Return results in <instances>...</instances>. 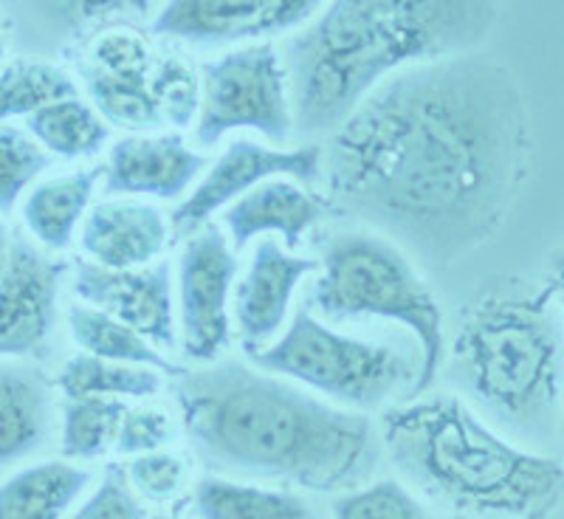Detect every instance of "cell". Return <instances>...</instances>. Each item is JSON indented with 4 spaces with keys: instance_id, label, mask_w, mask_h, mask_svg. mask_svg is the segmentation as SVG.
<instances>
[{
    "instance_id": "15",
    "label": "cell",
    "mask_w": 564,
    "mask_h": 519,
    "mask_svg": "<svg viewBox=\"0 0 564 519\" xmlns=\"http://www.w3.org/2000/svg\"><path fill=\"white\" fill-rule=\"evenodd\" d=\"M206 167V155L186 148L181 136H130L110 148L105 167L108 195H155L173 201L186 193Z\"/></svg>"
},
{
    "instance_id": "14",
    "label": "cell",
    "mask_w": 564,
    "mask_h": 519,
    "mask_svg": "<svg viewBox=\"0 0 564 519\" xmlns=\"http://www.w3.org/2000/svg\"><path fill=\"white\" fill-rule=\"evenodd\" d=\"M316 269L319 260L289 255L276 238H263L257 244L249 269L235 289L240 345L249 356H257L271 345L276 331L285 325L291 296Z\"/></svg>"
},
{
    "instance_id": "29",
    "label": "cell",
    "mask_w": 564,
    "mask_h": 519,
    "mask_svg": "<svg viewBox=\"0 0 564 519\" xmlns=\"http://www.w3.org/2000/svg\"><path fill=\"white\" fill-rule=\"evenodd\" d=\"M334 519H430V513L404 483L379 480L339 494Z\"/></svg>"
},
{
    "instance_id": "12",
    "label": "cell",
    "mask_w": 564,
    "mask_h": 519,
    "mask_svg": "<svg viewBox=\"0 0 564 519\" xmlns=\"http://www.w3.org/2000/svg\"><path fill=\"white\" fill-rule=\"evenodd\" d=\"M316 9L319 3H311V0H251V3L175 0L155 14L153 34L198 45V48H212V45L291 32L308 23Z\"/></svg>"
},
{
    "instance_id": "32",
    "label": "cell",
    "mask_w": 564,
    "mask_h": 519,
    "mask_svg": "<svg viewBox=\"0 0 564 519\" xmlns=\"http://www.w3.org/2000/svg\"><path fill=\"white\" fill-rule=\"evenodd\" d=\"M65 519H148V511L141 506L135 488L130 486L128 472L119 463H110L97 491Z\"/></svg>"
},
{
    "instance_id": "24",
    "label": "cell",
    "mask_w": 564,
    "mask_h": 519,
    "mask_svg": "<svg viewBox=\"0 0 564 519\" xmlns=\"http://www.w3.org/2000/svg\"><path fill=\"white\" fill-rule=\"evenodd\" d=\"M65 398H150L161 390V372L79 353L57 372Z\"/></svg>"
},
{
    "instance_id": "36",
    "label": "cell",
    "mask_w": 564,
    "mask_h": 519,
    "mask_svg": "<svg viewBox=\"0 0 564 519\" xmlns=\"http://www.w3.org/2000/svg\"><path fill=\"white\" fill-rule=\"evenodd\" d=\"M9 251H12V235H9L3 218H0V274H3V269H7Z\"/></svg>"
},
{
    "instance_id": "2",
    "label": "cell",
    "mask_w": 564,
    "mask_h": 519,
    "mask_svg": "<svg viewBox=\"0 0 564 519\" xmlns=\"http://www.w3.org/2000/svg\"><path fill=\"white\" fill-rule=\"evenodd\" d=\"M189 446L209 472L280 480L311 491L356 486L379 457L376 426L243 361L175 376Z\"/></svg>"
},
{
    "instance_id": "19",
    "label": "cell",
    "mask_w": 564,
    "mask_h": 519,
    "mask_svg": "<svg viewBox=\"0 0 564 519\" xmlns=\"http://www.w3.org/2000/svg\"><path fill=\"white\" fill-rule=\"evenodd\" d=\"M90 486V472L70 461H43L0 483V519H65Z\"/></svg>"
},
{
    "instance_id": "11",
    "label": "cell",
    "mask_w": 564,
    "mask_h": 519,
    "mask_svg": "<svg viewBox=\"0 0 564 519\" xmlns=\"http://www.w3.org/2000/svg\"><path fill=\"white\" fill-rule=\"evenodd\" d=\"M65 266L37 246L12 238L0 274V361L26 359L43 350L57 327V296Z\"/></svg>"
},
{
    "instance_id": "6",
    "label": "cell",
    "mask_w": 564,
    "mask_h": 519,
    "mask_svg": "<svg viewBox=\"0 0 564 519\" xmlns=\"http://www.w3.org/2000/svg\"><path fill=\"white\" fill-rule=\"evenodd\" d=\"M319 269L308 309L330 322L381 316L404 325L421 347V370L410 396L430 390L446 350L443 311L406 251L376 231H339L322 246Z\"/></svg>"
},
{
    "instance_id": "34",
    "label": "cell",
    "mask_w": 564,
    "mask_h": 519,
    "mask_svg": "<svg viewBox=\"0 0 564 519\" xmlns=\"http://www.w3.org/2000/svg\"><path fill=\"white\" fill-rule=\"evenodd\" d=\"M173 418L167 412L155 407H139V410L124 412L113 450L128 457L150 455V452H161V446L173 441Z\"/></svg>"
},
{
    "instance_id": "9",
    "label": "cell",
    "mask_w": 564,
    "mask_h": 519,
    "mask_svg": "<svg viewBox=\"0 0 564 519\" xmlns=\"http://www.w3.org/2000/svg\"><path fill=\"white\" fill-rule=\"evenodd\" d=\"M238 277V257L218 226H204L184 246L178 260L181 334L193 361L215 365L229 345V294Z\"/></svg>"
},
{
    "instance_id": "8",
    "label": "cell",
    "mask_w": 564,
    "mask_h": 519,
    "mask_svg": "<svg viewBox=\"0 0 564 519\" xmlns=\"http://www.w3.org/2000/svg\"><path fill=\"white\" fill-rule=\"evenodd\" d=\"M249 128L269 141L294 136L289 77L271 43L246 45L212 60L200 71V113L195 141L218 144L229 130Z\"/></svg>"
},
{
    "instance_id": "37",
    "label": "cell",
    "mask_w": 564,
    "mask_h": 519,
    "mask_svg": "<svg viewBox=\"0 0 564 519\" xmlns=\"http://www.w3.org/2000/svg\"><path fill=\"white\" fill-rule=\"evenodd\" d=\"M7 57V37H3V26H0V63Z\"/></svg>"
},
{
    "instance_id": "18",
    "label": "cell",
    "mask_w": 564,
    "mask_h": 519,
    "mask_svg": "<svg viewBox=\"0 0 564 519\" xmlns=\"http://www.w3.org/2000/svg\"><path fill=\"white\" fill-rule=\"evenodd\" d=\"M52 426V385L32 367L0 361V472L43 450Z\"/></svg>"
},
{
    "instance_id": "5",
    "label": "cell",
    "mask_w": 564,
    "mask_h": 519,
    "mask_svg": "<svg viewBox=\"0 0 564 519\" xmlns=\"http://www.w3.org/2000/svg\"><path fill=\"white\" fill-rule=\"evenodd\" d=\"M553 289H497L471 302L452 345L449 379L502 432L545 441L562 418L564 320Z\"/></svg>"
},
{
    "instance_id": "10",
    "label": "cell",
    "mask_w": 564,
    "mask_h": 519,
    "mask_svg": "<svg viewBox=\"0 0 564 519\" xmlns=\"http://www.w3.org/2000/svg\"><path fill=\"white\" fill-rule=\"evenodd\" d=\"M274 175H291L302 184H316L322 175V144L311 141L296 150H274L251 139H231L198 190L173 212L175 235H193L215 212L235 204Z\"/></svg>"
},
{
    "instance_id": "26",
    "label": "cell",
    "mask_w": 564,
    "mask_h": 519,
    "mask_svg": "<svg viewBox=\"0 0 564 519\" xmlns=\"http://www.w3.org/2000/svg\"><path fill=\"white\" fill-rule=\"evenodd\" d=\"M150 77H113L102 71L85 68L83 79L90 94V102L105 122L130 130H153L164 125L159 102L150 88Z\"/></svg>"
},
{
    "instance_id": "16",
    "label": "cell",
    "mask_w": 564,
    "mask_h": 519,
    "mask_svg": "<svg viewBox=\"0 0 564 519\" xmlns=\"http://www.w3.org/2000/svg\"><path fill=\"white\" fill-rule=\"evenodd\" d=\"M164 212L141 201H102L83 224L85 255L105 269H144L167 249Z\"/></svg>"
},
{
    "instance_id": "21",
    "label": "cell",
    "mask_w": 564,
    "mask_h": 519,
    "mask_svg": "<svg viewBox=\"0 0 564 519\" xmlns=\"http://www.w3.org/2000/svg\"><path fill=\"white\" fill-rule=\"evenodd\" d=\"M193 513L198 519H314L300 494L209 475L193 488Z\"/></svg>"
},
{
    "instance_id": "38",
    "label": "cell",
    "mask_w": 564,
    "mask_h": 519,
    "mask_svg": "<svg viewBox=\"0 0 564 519\" xmlns=\"http://www.w3.org/2000/svg\"><path fill=\"white\" fill-rule=\"evenodd\" d=\"M155 519H178V517H155Z\"/></svg>"
},
{
    "instance_id": "1",
    "label": "cell",
    "mask_w": 564,
    "mask_h": 519,
    "mask_svg": "<svg viewBox=\"0 0 564 519\" xmlns=\"http://www.w3.org/2000/svg\"><path fill=\"white\" fill-rule=\"evenodd\" d=\"M528 110L506 65L460 54L406 68L327 136V204L430 269L506 220L528 173Z\"/></svg>"
},
{
    "instance_id": "25",
    "label": "cell",
    "mask_w": 564,
    "mask_h": 519,
    "mask_svg": "<svg viewBox=\"0 0 564 519\" xmlns=\"http://www.w3.org/2000/svg\"><path fill=\"white\" fill-rule=\"evenodd\" d=\"M63 99H79V88L68 71L40 60H18L0 71V122L32 116Z\"/></svg>"
},
{
    "instance_id": "35",
    "label": "cell",
    "mask_w": 564,
    "mask_h": 519,
    "mask_svg": "<svg viewBox=\"0 0 564 519\" xmlns=\"http://www.w3.org/2000/svg\"><path fill=\"white\" fill-rule=\"evenodd\" d=\"M551 289L556 294L558 305L564 309V251L553 260V271H551ZM562 432H564V418H562Z\"/></svg>"
},
{
    "instance_id": "13",
    "label": "cell",
    "mask_w": 564,
    "mask_h": 519,
    "mask_svg": "<svg viewBox=\"0 0 564 519\" xmlns=\"http://www.w3.org/2000/svg\"><path fill=\"white\" fill-rule=\"evenodd\" d=\"M74 291L90 309L116 316L153 347L175 345L173 320V269L170 263L144 269H105L97 263H77Z\"/></svg>"
},
{
    "instance_id": "27",
    "label": "cell",
    "mask_w": 564,
    "mask_h": 519,
    "mask_svg": "<svg viewBox=\"0 0 564 519\" xmlns=\"http://www.w3.org/2000/svg\"><path fill=\"white\" fill-rule=\"evenodd\" d=\"M128 407L116 398H65L63 455L68 461H97L116 446Z\"/></svg>"
},
{
    "instance_id": "20",
    "label": "cell",
    "mask_w": 564,
    "mask_h": 519,
    "mask_svg": "<svg viewBox=\"0 0 564 519\" xmlns=\"http://www.w3.org/2000/svg\"><path fill=\"white\" fill-rule=\"evenodd\" d=\"M102 173L105 170L88 167L34 186L23 204V224L40 246L52 251L68 249Z\"/></svg>"
},
{
    "instance_id": "31",
    "label": "cell",
    "mask_w": 564,
    "mask_h": 519,
    "mask_svg": "<svg viewBox=\"0 0 564 519\" xmlns=\"http://www.w3.org/2000/svg\"><path fill=\"white\" fill-rule=\"evenodd\" d=\"M83 65L102 71V74H113V77H148V74H153L155 60L148 40L139 32L113 29V32H105L102 37L94 40Z\"/></svg>"
},
{
    "instance_id": "17",
    "label": "cell",
    "mask_w": 564,
    "mask_h": 519,
    "mask_svg": "<svg viewBox=\"0 0 564 519\" xmlns=\"http://www.w3.org/2000/svg\"><path fill=\"white\" fill-rule=\"evenodd\" d=\"M325 204L291 181H263L251 193L226 206L224 226L238 255L257 235H280L282 244L296 249L302 235L322 218Z\"/></svg>"
},
{
    "instance_id": "4",
    "label": "cell",
    "mask_w": 564,
    "mask_h": 519,
    "mask_svg": "<svg viewBox=\"0 0 564 519\" xmlns=\"http://www.w3.org/2000/svg\"><path fill=\"white\" fill-rule=\"evenodd\" d=\"M395 472L417 494L480 519H547L564 497L556 457L513 446L455 396L392 407L381 418Z\"/></svg>"
},
{
    "instance_id": "22",
    "label": "cell",
    "mask_w": 564,
    "mask_h": 519,
    "mask_svg": "<svg viewBox=\"0 0 564 519\" xmlns=\"http://www.w3.org/2000/svg\"><path fill=\"white\" fill-rule=\"evenodd\" d=\"M70 336L83 347V353L97 356V359L122 361V365L150 367V370L167 372V376H181L184 367L173 365L164 353L155 350L133 327L119 322L116 316L105 314L90 305H70L68 311Z\"/></svg>"
},
{
    "instance_id": "28",
    "label": "cell",
    "mask_w": 564,
    "mask_h": 519,
    "mask_svg": "<svg viewBox=\"0 0 564 519\" xmlns=\"http://www.w3.org/2000/svg\"><path fill=\"white\" fill-rule=\"evenodd\" d=\"M52 164L54 155L45 153L29 130L0 125V212H12L29 184H34Z\"/></svg>"
},
{
    "instance_id": "7",
    "label": "cell",
    "mask_w": 564,
    "mask_h": 519,
    "mask_svg": "<svg viewBox=\"0 0 564 519\" xmlns=\"http://www.w3.org/2000/svg\"><path fill=\"white\" fill-rule=\"evenodd\" d=\"M251 359L260 370L289 376L356 410H379L415 376L401 350L350 339L314 316L308 305L296 311L280 339Z\"/></svg>"
},
{
    "instance_id": "30",
    "label": "cell",
    "mask_w": 564,
    "mask_h": 519,
    "mask_svg": "<svg viewBox=\"0 0 564 519\" xmlns=\"http://www.w3.org/2000/svg\"><path fill=\"white\" fill-rule=\"evenodd\" d=\"M150 88L159 102L164 122L186 128L200 113V79L184 57H164L155 63Z\"/></svg>"
},
{
    "instance_id": "23",
    "label": "cell",
    "mask_w": 564,
    "mask_h": 519,
    "mask_svg": "<svg viewBox=\"0 0 564 519\" xmlns=\"http://www.w3.org/2000/svg\"><path fill=\"white\" fill-rule=\"evenodd\" d=\"M26 130L45 153L59 159H94L108 144V122L83 99H63L26 119Z\"/></svg>"
},
{
    "instance_id": "33",
    "label": "cell",
    "mask_w": 564,
    "mask_h": 519,
    "mask_svg": "<svg viewBox=\"0 0 564 519\" xmlns=\"http://www.w3.org/2000/svg\"><path fill=\"white\" fill-rule=\"evenodd\" d=\"M124 472L135 494L153 502L173 500L186 483V461L175 452H150V455L130 457Z\"/></svg>"
},
{
    "instance_id": "3",
    "label": "cell",
    "mask_w": 564,
    "mask_h": 519,
    "mask_svg": "<svg viewBox=\"0 0 564 519\" xmlns=\"http://www.w3.org/2000/svg\"><path fill=\"white\" fill-rule=\"evenodd\" d=\"M497 18L486 0H336L282 43L294 133L334 136L381 83L471 54Z\"/></svg>"
}]
</instances>
